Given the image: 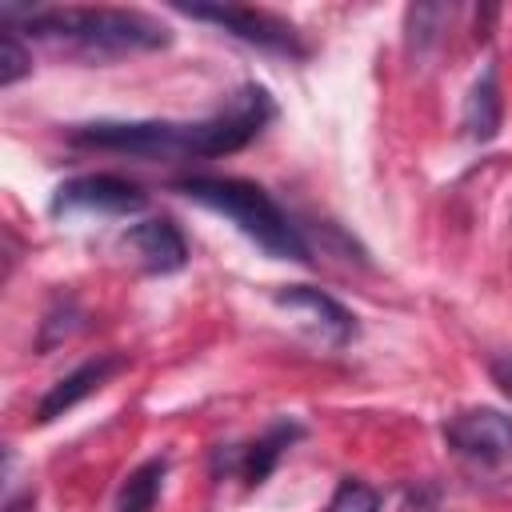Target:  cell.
Segmentation results:
<instances>
[{
  "label": "cell",
  "mask_w": 512,
  "mask_h": 512,
  "mask_svg": "<svg viewBox=\"0 0 512 512\" xmlns=\"http://www.w3.org/2000/svg\"><path fill=\"white\" fill-rule=\"evenodd\" d=\"M276 116L268 88L244 84L236 88L224 108L204 120H88L68 128L76 148L124 152L144 160H180V156H224L252 144Z\"/></svg>",
  "instance_id": "1"
},
{
  "label": "cell",
  "mask_w": 512,
  "mask_h": 512,
  "mask_svg": "<svg viewBox=\"0 0 512 512\" xmlns=\"http://www.w3.org/2000/svg\"><path fill=\"white\" fill-rule=\"evenodd\" d=\"M0 20H20L44 44H56L84 60H116L128 52H156L172 44L168 24L140 8H12L0 4Z\"/></svg>",
  "instance_id": "2"
},
{
  "label": "cell",
  "mask_w": 512,
  "mask_h": 512,
  "mask_svg": "<svg viewBox=\"0 0 512 512\" xmlns=\"http://www.w3.org/2000/svg\"><path fill=\"white\" fill-rule=\"evenodd\" d=\"M172 192L188 196L192 204L232 220L260 252H268L272 260H300L312 264L308 240L300 236V228L288 220V212L252 180L240 176H184L172 184Z\"/></svg>",
  "instance_id": "3"
},
{
  "label": "cell",
  "mask_w": 512,
  "mask_h": 512,
  "mask_svg": "<svg viewBox=\"0 0 512 512\" xmlns=\"http://www.w3.org/2000/svg\"><path fill=\"white\" fill-rule=\"evenodd\" d=\"M440 436L476 484L512 480V416L496 408H464L444 420Z\"/></svg>",
  "instance_id": "4"
},
{
  "label": "cell",
  "mask_w": 512,
  "mask_h": 512,
  "mask_svg": "<svg viewBox=\"0 0 512 512\" xmlns=\"http://www.w3.org/2000/svg\"><path fill=\"white\" fill-rule=\"evenodd\" d=\"M176 12L192 16V20H208L224 32H232L244 44H256L264 52H280V56H304V40L300 32L280 20L276 12L264 8H244V4H176Z\"/></svg>",
  "instance_id": "5"
},
{
  "label": "cell",
  "mask_w": 512,
  "mask_h": 512,
  "mask_svg": "<svg viewBox=\"0 0 512 512\" xmlns=\"http://www.w3.org/2000/svg\"><path fill=\"white\" fill-rule=\"evenodd\" d=\"M148 204V196L124 180V176H112V172H88V176H72L64 184L52 188V200H48V212L52 216H128V212H140Z\"/></svg>",
  "instance_id": "6"
},
{
  "label": "cell",
  "mask_w": 512,
  "mask_h": 512,
  "mask_svg": "<svg viewBox=\"0 0 512 512\" xmlns=\"http://www.w3.org/2000/svg\"><path fill=\"white\" fill-rule=\"evenodd\" d=\"M272 300H276V308H288V312L308 316V324L316 328V336L328 348H344L356 336V316L336 296H328V292H320L312 284H284V288H276Z\"/></svg>",
  "instance_id": "7"
},
{
  "label": "cell",
  "mask_w": 512,
  "mask_h": 512,
  "mask_svg": "<svg viewBox=\"0 0 512 512\" xmlns=\"http://www.w3.org/2000/svg\"><path fill=\"white\" fill-rule=\"evenodd\" d=\"M120 244L136 256V264L152 276H168V272H180L188 264V244L180 236V228L168 220V216H148L140 224H132Z\"/></svg>",
  "instance_id": "8"
},
{
  "label": "cell",
  "mask_w": 512,
  "mask_h": 512,
  "mask_svg": "<svg viewBox=\"0 0 512 512\" xmlns=\"http://www.w3.org/2000/svg\"><path fill=\"white\" fill-rule=\"evenodd\" d=\"M120 368H124V356H116V352H104V356H92V360L76 364L68 376H60V380L40 396V404H36V424H52L56 416L72 412L80 400H88L92 392H100Z\"/></svg>",
  "instance_id": "9"
},
{
  "label": "cell",
  "mask_w": 512,
  "mask_h": 512,
  "mask_svg": "<svg viewBox=\"0 0 512 512\" xmlns=\"http://www.w3.org/2000/svg\"><path fill=\"white\" fill-rule=\"evenodd\" d=\"M300 436H304V428H300L296 420H276V424H268L264 436H256L248 448H236L232 468L244 476L248 488H260V484L272 476V468L280 464V456H284Z\"/></svg>",
  "instance_id": "10"
},
{
  "label": "cell",
  "mask_w": 512,
  "mask_h": 512,
  "mask_svg": "<svg viewBox=\"0 0 512 512\" xmlns=\"http://www.w3.org/2000/svg\"><path fill=\"white\" fill-rule=\"evenodd\" d=\"M500 120H504V100H500L496 68H484V72L476 76V84L468 88V96H464L460 124H464V136H468V140L488 144V140H496Z\"/></svg>",
  "instance_id": "11"
},
{
  "label": "cell",
  "mask_w": 512,
  "mask_h": 512,
  "mask_svg": "<svg viewBox=\"0 0 512 512\" xmlns=\"http://www.w3.org/2000/svg\"><path fill=\"white\" fill-rule=\"evenodd\" d=\"M164 476H168V460L164 456H152L144 464H136L120 492H116V512H152L156 500H160V488H164Z\"/></svg>",
  "instance_id": "12"
},
{
  "label": "cell",
  "mask_w": 512,
  "mask_h": 512,
  "mask_svg": "<svg viewBox=\"0 0 512 512\" xmlns=\"http://www.w3.org/2000/svg\"><path fill=\"white\" fill-rule=\"evenodd\" d=\"M32 72V56H28V48L20 44V36H16V28H0V88H12L16 80H24Z\"/></svg>",
  "instance_id": "13"
},
{
  "label": "cell",
  "mask_w": 512,
  "mask_h": 512,
  "mask_svg": "<svg viewBox=\"0 0 512 512\" xmlns=\"http://www.w3.org/2000/svg\"><path fill=\"white\" fill-rule=\"evenodd\" d=\"M328 512H380V492L364 480H340L332 500H328Z\"/></svg>",
  "instance_id": "14"
},
{
  "label": "cell",
  "mask_w": 512,
  "mask_h": 512,
  "mask_svg": "<svg viewBox=\"0 0 512 512\" xmlns=\"http://www.w3.org/2000/svg\"><path fill=\"white\" fill-rule=\"evenodd\" d=\"M488 372H492V380H496V388L512 400V352L508 356H496L492 364H488Z\"/></svg>",
  "instance_id": "15"
}]
</instances>
